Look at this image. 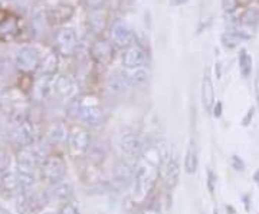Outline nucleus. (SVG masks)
Returning a JSON list of instances; mask_svg holds the SVG:
<instances>
[{
    "label": "nucleus",
    "instance_id": "1",
    "mask_svg": "<svg viewBox=\"0 0 259 214\" xmlns=\"http://www.w3.org/2000/svg\"><path fill=\"white\" fill-rule=\"evenodd\" d=\"M68 115L75 121H81L90 127H98L104 124V120H105L104 111L100 105H97L95 102H87L82 98L81 99L76 98L69 102Z\"/></svg>",
    "mask_w": 259,
    "mask_h": 214
},
{
    "label": "nucleus",
    "instance_id": "2",
    "mask_svg": "<svg viewBox=\"0 0 259 214\" xmlns=\"http://www.w3.org/2000/svg\"><path fill=\"white\" fill-rule=\"evenodd\" d=\"M8 137L15 145H19L22 148V147H28V145L35 144L36 130H35V125L28 120H19L10 125Z\"/></svg>",
    "mask_w": 259,
    "mask_h": 214
},
{
    "label": "nucleus",
    "instance_id": "3",
    "mask_svg": "<svg viewBox=\"0 0 259 214\" xmlns=\"http://www.w3.org/2000/svg\"><path fill=\"white\" fill-rule=\"evenodd\" d=\"M48 196L39 191L30 190L26 193H19L16 198V210L19 214H33L40 211L47 204Z\"/></svg>",
    "mask_w": 259,
    "mask_h": 214
},
{
    "label": "nucleus",
    "instance_id": "4",
    "mask_svg": "<svg viewBox=\"0 0 259 214\" xmlns=\"http://www.w3.org/2000/svg\"><path fill=\"white\" fill-rule=\"evenodd\" d=\"M47 158V152L36 144H32V145H28V147H22L18 152L19 168L29 170V171L42 166Z\"/></svg>",
    "mask_w": 259,
    "mask_h": 214
},
{
    "label": "nucleus",
    "instance_id": "5",
    "mask_svg": "<svg viewBox=\"0 0 259 214\" xmlns=\"http://www.w3.org/2000/svg\"><path fill=\"white\" fill-rule=\"evenodd\" d=\"M68 147L74 157H82L88 154V149L91 147V134L90 131L82 127H74L69 131L68 137Z\"/></svg>",
    "mask_w": 259,
    "mask_h": 214
},
{
    "label": "nucleus",
    "instance_id": "6",
    "mask_svg": "<svg viewBox=\"0 0 259 214\" xmlns=\"http://www.w3.org/2000/svg\"><path fill=\"white\" fill-rule=\"evenodd\" d=\"M40 171H42V177L49 184H56L59 181H64L66 174V163L62 157L52 155L44 161V164L40 166Z\"/></svg>",
    "mask_w": 259,
    "mask_h": 214
},
{
    "label": "nucleus",
    "instance_id": "7",
    "mask_svg": "<svg viewBox=\"0 0 259 214\" xmlns=\"http://www.w3.org/2000/svg\"><path fill=\"white\" fill-rule=\"evenodd\" d=\"M120 151L122 155L130 159L140 158L146 151V142L144 140L136 135V134H125L120 138Z\"/></svg>",
    "mask_w": 259,
    "mask_h": 214
},
{
    "label": "nucleus",
    "instance_id": "8",
    "mask_svg": "<svg viewBox=\"0 0 259 214\" xmlns=\"http://www.w3.org/2000/svg\"><path fill=\"white\" fill-rule=\"evenodd\" d=\"M55 45L61 55H74L75 50L78 49V45H79L76 32L72 28H62L61 30H58L55 36Z\"/></svg>",
    "mask_w": 259,
    "mask_h": 214
},
{
    "label": "nucleus",
    "instance_id": "9",
    "mask_svg": "<svg viewBox=\"0 0 259 214\" xmlns=\"http://www.w3.org/2000/svg\"><path fill=\"white\" fill-rule=\"evenodd\" d=\"M40 61L42 58L39 55L36 47L33 46H23L16 55V66L22 72H26V74H30V72H35L37 68L40 66Z\"/></svg>",
    "mask_w": 259,
    "mask_h": 214
},
{
    "label": "nucleus",
    "instance_id": "10",
    "mask_svg": "<svg viewBox=\"0 0 259 214\" xmlns=\"http://www.w3.org/2000/svg\"><path fill=\"white\" fill-rule=\"evenodd\" d=\"M110 36H111L114 45H117L118 47H125V49L133 46L134 40H136L133 29L130 28L125 22H121V20H117L112 23L111 29H110Z\"/></svg>",
    "mask_w": 259,
    "mask_h": 214
},
{
    "label": "nucleus",
    "instance_id": "11",
    "mask_svg": "<svg viewBox=\"0 0 259 214\" xmlns=\"http://www.w3.org/2000/svg\"><path fill=\"white\" fill-rule=\"evenodd\" d=\"M153 176H151V171L150 168L146 166H140L136 170V176H134V181H133V191H134V197L137 198H144L147 196L148 191L151 190L153 187Z\"/></svg>",
    "mask_w": 259,
    "mask_h": 214
},
{
    "label": "nucleus",
    "instance_id": "12",
    "mask_svg": "<svg viewBox=\"0 0 259 214\" xmlns=\"http://www.w3.org/2000/svg\"><path fill=\"white\" fill-rule=\"evenodd\" d=\"M179 176H180V166L176 157H167L161 164H160V178L164 183L167 188H173L179 183Z\"/></svg>",
    "mask_w": 259,
    "mask_h": 214
},
{
    "label": "nucleus",
    "instance_id": "13",
    "mask_svg": "<svg viewBox=\"0 0 259 214\" xmlns=\"http://www.w3.org/2000/svg\"><path fill=\"white\" fill-rule=\"evenodd\" d=\"M147 62V54L143 47L139 45H133L128 49H125L122 55V66L125 69H139L144 68Z\"/></svg>",
    "mask_w": 259,
    "mask_h": 214
},
{
    "label": "nucleus",
    "instance_id": "14",
    "mask_svg": "<svg viewBox=\"0 0 259 214\" xmlns=\"http://www.w3.org/2000/svg\"><path fill=\"white\" fill-rule=\"evenodd\" d=\"M91 56L97 64L101 65H108L114 58V49H112V43L100 39L97 42H94L91 46Z\"/></svg>",
    "mask_w": 259,
    "mask_h": 214
},
{
    "label": "nucleus",
    "instance_id": "15",
    "mask_svg": "<svg viewBox=\"0 0 259 214\" xmlns=\"http://www.w3.org/2000/svg\"><path fill=\"white\" fill-rule=\"evenodd\" d=\"M54 92L69 99L76 93V84L69 75H59L54 79Z\"/></svg>",
    "mask_w": 259,
    "mask_h": 214
},
{
    "label": "nucleus",
    "instance_id": "16",
    "mask_svg": "<svg viewBox=\"0 0 259 214\" xmlns=\"http://www.w3.org/2000/svg\"><path fill=\"white\" fill-rule=\"evenodd\" d=\"M19 33L18 19L8 12L0 10V39H12Z\"/></svg>",
    "mask_w": 259,
    "mask_h": 214
},
{
    "label": "nucleus",
    "instance_id": "17",
    "mask_svg": "<svg viewBox=\"0 0 259 214\" xmlns=\"http://www.w3.org/2000/svg\"><path fill=\"white\" fill-rule=\"evenodd\" d=\"M134 176H136V170L131 167L128 163H125V161H120V163L115 166L114 173H112L114 181H115L117 184H120L121 187L133 186Z\"/></svg>",
    "mask_w": 259,
    "mask_h": 214
},
{
    "label": "nucleus",
    "instance_id": "18",
    "mask_svg": "<svg viewBox=\"0 0 259 214\" xmlns=\"http://www.w3.org/2000/svg\"><path fill=\"white\" fill-rule=\"evenodd\" d=\"M49 201H56V203H68V200L72 196V187L66 181H59L48 190L47 193Z\"/></svg>",
    "mask_w": 259,
    "mask_h": 214
},
{
    "label": "nucleus",
    "instance_id": "19",
    "mask_svg": "<svg viewBox=\"0 0 259 214\" xmlns=\"http://www.w3.org/2000/svg\"><path fill=\"white\" fill-rule=\"evenodd\" d=\"M133 85L128 81L125 72H114L108 76L107 79V88L108 91L112 93H122L125 92L128 88H131Z\"/></svg>",
    "mask_w": 259,
    "mask_h": 214
},
{
    "label": "nucleus",
    "instance_id": "20",
    "mask_svg": "<svg viewBox=\"0 0 259 214\" xmlns=\"http://www.w3.org/2000/svg\"><path fill=\"white\" fill-rule=\"evenodd\" d=\"M214 88H213L212 78L209 72H206L202 81V105L204 111L210 112L214 106Z\"/></svg>",
    "mask_w": 259,
    "mask_h": 214
},
{
    "label": "nucleus",
    "instance_id": "21",
    "mask_svg": "<svg viewBox=\"0 0 259 214\" xmlns=\"http://www.w3.org/2000/svg\"><path fill=\"white\" fill-rule=\"evenodd\" d=\"M48 140L52 144H62L69 137V130L64 122H55L48 130Z\"/></svg>",
    "mask_w": 259,
    "mask_h": 214
},
{
    "label": "nucleus",
    "instance_id": "22",
    "mask_svg": "<svg viewBox=\"0 0 259 214\" xmlns=\"http://www.w3.org/2000/svg\"><path fill=\"white\" fill-rule=\"evenodd\" d=\"M0 188L6 193H18L19 194V183L16 171H5L0 174Z\"/></svg>",
    "mask_w": 259,
    "mask_h": 214
},
{
    "label": "nucleus",
    "instance_id": "23",
    "mask_svg": "<svg viewBox=\"0 0 259 214\" xmlns=\"http://www.w3.org/2000/svg\"><path fill=\"white\" fill-rule=\"evenodd\" d=\"M108 154V142L104 140H97L91 142V147L88 149L90 158L95 163H101L102 159L107 157Z\"/></svg>",
    "mask_w": 259,
    "mask_h": 214
},
{
    "label": "nucleus",
    "instance_id": "24",
    "mask_svg": "<svg viewBox=\"0 0 259 214\" xmlns=\"http://www.w3.org/2000/svg\"><path fill=\"white\" fill-rule=\"evenodd\" d=\"M199 167V157H197V149L194 145V141H190L189 147L186 149L185 157V170L187 174H194Z\"/></svg>",
    "mask_w": 259,
    "mask_h": 214
},
{
    "label": "nucleus",
    "instance_id": "25",
    "mask_svg": "<svg viewBox=\"0 0 259 214\" xmlns=\"http://www.w3.org/2000/svg\"><path fill=\"white\" fill-rule=\"evenodd\" d=\"M51 92H54V79H49L47 75H44L33 86V93L37 99H45Z\"/></svg>",
    "mask_w": 259,
    "mask_h": 214
},
{
    "label": "nucleus",
    "instance_id": "26",
    "mask_svg": "<svg viewBox=\"0 0 259 214\" xmlns=\"http://www.w3.org/2000/svg\"><path fill=\"white\" fill-rule=\"evenodd\" d=\"M16 176H18L19 193H26V191L33 190V187H35V177H33L32 171L19 168L18 171H16Z\"/></svg>",
    "mask_w": 259,
    "mask_h": 214
},
{
    "label": "nucleus",
    "instance_id": "27",
    "mask_svg": "<svg viewBox=\"0 0 259 214\" xmlns=\"http://www.w3.org/2000/svg\"><path fill=\"white\" fill-rule=\"evenodd\" d=\"M238 65H239V72H241L242 78L248 79L252 74V65H253V59L252 56L248 54L246 49H241L239 55H238Z\"/></svg>",
    "mask_w": 259,
    "mask_h": 214
},
{
    "label": "nucleus",
    "instance_id": "28",
    "mask_svg": "<svg viewBox=\"0 0 259 214\" xmlns=\"http://www.w3.org/2000/svg\"><path fill=\"white\" fill-rule=\"evenodd\" d=\"M241 23L248 25L250 28H258L259 25V8L258 6H249L242 12Z\"/></svg>",
    "mask_w": 259,
    "mask_h": 214
},
{
    "label": "nucleus",
    "instance_id": "29",
    "mask_svg": "<svg viewBox=\"0 0 259 214\" xmlns=\"http://www.w3.org/2000/svg\"><path fill=\"white\" fill-rule=\"evenodd\" d=\"M107 23V15L101 9H95L90 13V26L94 32H102Z\"/></svg>",
    "mask_w": 259,
    "mask_h": 214
},
{
    "label": "nucleus",
    "instance_id": "30",
    "mask_svg": "<svg viewBox=\"0 0 259 214\" xmlns=\"http://www.w3.org/2000/svg\"><path fill=\"white\" fill-rule=\"evenodd\" d=\"M221 42H222L223 47H226V49H236L241 43L245 42V39L239 33H236L233 30H228L221 36Z\"/></svg>",
    "mask_w": 259,
    "mask_h": 214
},
{
    "label": "nucleus",
    "instance_id": "31",
    "mask_svg": "<svg viewBox=\"0 0 259 214\" xmlns=\"http://www.w3.org/2000/svg\"><path fill=\"white\" fill-rule=\"evenodd\" d=\"M74 10L69 6H59V8H55L49 13V19L55 23H62V22H66L69 20V18L72 16Z\"/></svg>",
    "mask_w": 259,
    "mask_h": 214
},
{
    "label": "nucleus",
    "instance_id": "32",
    "mask_svg": "<svg viewBox=\"0 0 259 214\" xmlns=\"http://www.w3.org/2000/svg\"><path fill=\"white\" fill-rule=\"evenodd\" d=\"M56 65H58V58L55 54H48L42 61H40V71L44 72V75L51 76L56 71Z\"/></svg>",
    "mask_w": 259,
    "mask_h": 214
},
{
    "label": "nucleus",
    "instance_id": "33",
    "mask_svg": "<svg viewBox=\"0 0 259 214\" xmlns=\"http://www.w3.org/2000/svg\"><path fill=\"white\" fill-rule=\"evenodd\" d=\"M125 75H127V78H128V81L131 82V85H140L143 84L146 79H147V71H146V68H139V69H127V71H124Z\"/></svg>",
    "mask_w": 259,
    "mask_h": 214
},
{
    "label": "nucleus",
    "instance_id": "34",
    "mask_svg": "<svg viewBox=\"0 0 259 214\" xmlns=\"http://www.w3.org/2000/svg\"><path fill=\"white\" fill-rule=\"evenodd\" d=\"M231 166L232 168L235 170V171H238V173H243L245 170H246V164H245V161L238 155V154H233L231 157Z\"/></svg>",
    "mask_w": 259,
    "mask_h": 214
},
{
    "label": "nucleus",
    "instance_id": "35",
    "mask_svg": "<svg viewBox=\"0 0 259 214\" xmlns=\"http://www.w3.org/2000/svg\"><path fill=\"white\" fill-rule=\"evenodd\" d=\"M206 186L207 190L210 193V196H214V190H216V174L213 173L212 170H207V177H206Z\"/></svg>",
    "mask_w": 259,
    "mask_h": 214
},
{
    "label": "nucleus",
    "instance_id": "36",
    "mask_svg": "<svg viewBox=\"0 0 259 214\" xmlns=\"http://www.w3.org/2000/svg\"><path fill=\"white\" fill-rule=\"evenodd\" d=\"M10 166V157L8 155V152L5 149L0 148V174L8 171V168Z\"/></svg>",
    "mask_w": 259,
    "mask_h": 214
},
{
    "label": "nucleus",
    "instance_id": "37",
    "mask_svg": "<svg viewBox=\"0 0 259 214\" xmlns=\"http://www.w3.org/2000/svg\"><path fill=\"white\" fill-rule=\"evenodd\" d=\"M56 214H79L76 205L72 204V203H64V204L59 207L58 213Z\"/></svg>",
    "mask_w": 259,
    "mask_h": 214
},
{
    "label": "nucleus",
    "instance_id": "38",
    "mask_svg": "<svg viewBox=\"0 0 259 214\" xmlns=\"http://www.w3.org/2000/svg\"><path fill=\"white\" fill-rule=\"evenodd\" d=\"M225 2V10L228 13H235L239 8V0H223Z\"/></svg>",
    "mask_w": 259,
    "mask_h": 214
},
{
    "label": "nucleus",
    "instance_id": "39",
    "mask_svg": "<svg viewBox=\"0 0 259 214\" xmlns=\"http://www.w3.org/2000/svg\"><path fill=\"white\" fill-rule=\"evenodd\" d=\"M253 115H255V108L252 106V108H249V110L246 111L245 117L242 118V125H243V127H248L250 122H252V120H253Z\"/></svg>",
    "mask_w": 259,
    "mask_h": 214
},
{
    "label": "nucleus",
    "instance_id": "40",
    "mask_svg": "<svg viewBox=\"0 0 259 214\" xmlns=\"http://www.w3.org/2000/svg\"><path fill=\"white\" fill-rule=\"evenodd\" d=\"M141 214H161V210H160V207L158 205H147L146 208H143V211Z\"/></svg>",
    "mask_w": 259,
    "mask_h": 214
},
{
    "label": "nucleus",
    "instance_id": "41",
    "mask_svg": "<svg viewBox=\"0 0 259 214\" xmlns=\"http://www.w3.org/2000/svg\"><path fill=\"white\" fill-rule=\"evenodd\" d=\"M253 86H255V98H256V106L259 110V68L256 71V75H255V82H253Z\"/></svg>",
    "mask_w": 259,
    "mask_h": 214
},
{
    "label": "nucleus",
    "instance_id": "42",
    "mask_svg": "<svg viewBox=\"0 0 259 214\" xmlns=\"http://www.w3.org/2000/svg\"><path fill=\"white\" fill-rule=\"evenodd\" d=\"M222 102H216L214 103V106H213V117L214 118H221L222 117Z\"/></svg>",
    "mask_w": 259,
    "mask_h": 214
},
{
    "label": "nucleus",
    "instance_id": "43",
    "mask_svg": "<svg viewBox=\"0 0 259 214\" xmlns=\"http://www.w3.org/2000/svg\"><path fill=\"white\" fill-rule=\"evenodd\" d=\"M242 201H243V205H245V210L249 213L250 201H252V197H250V194H243V196H242Z\"/></svg>",
    "mask_w": 259,
    "mask_h": 214
},
{
    "label": "nucleus",
    "instance_id": "44",
    "mask_svg": "<svg viewBox=\"0 0 259 214\" xmlns=\"http://www.w3.org/2000/svg\"><path fill=\"white\" fill-rule=\"evenodd\" d=\"M252 178H253V183L256 184V186L259 187V168L253 173V176H252Z\"/></svg>",
    "mask_w": 259,
    "mask_h": 214
},
{
    "label": "nucleus",
    "instance_id": "45",
    "mask_svg": "<svg viewBox=\"0 0 259 214\" xmlns=\"http://www.w3.org/2000/svg\"><path fill=\"white\" fill-rule=\"evenodd\" d=\"M226 211H228V214H236V210L232 205H226Z\"/></svg>",
    "mask_w": 259,
    "mask_h": 214
},
{
    "label": "nucleus",
    "instance_id": "46",
    "mask_svg": "<svg viewBox=\"0 0 259 214\" xmlns=\"http://www.w3.org/2000/svg\"><path fill=\"white\" fill-rule=\"evenodd\" d=\"M0 214H10V211L6 208V207H3V205H0Z\"/></svg>",
    "mask_w": 259,
    "mask_h": 214
},
{
    "label": "nucleus",
    "instance_id": "47",
    "mask_svg": "<svg viewBox=\"0 0 259 214\" xmlns=\"http://www.w3.org/2000/svg\"><path fill=\"white\" fill-rule=\"evenodd\" d=\"M213 214H223V213L219 210V208H218V207H214V208H213Z\"/></svg>",
    "mask_w": 259,
    "mask_h": 214
},
{
    "label": "nucleus",
    "instance_id": "48",
    "mask_svg": "<svg viewBox=\"0 0 259 214\" xmlns=\"http://www.w3.org/2000/svg\"><path fill=\"white\" fill-rule=\"evenodd\" d=\"M44 214H54V213H44Z\"/></svg>",
    "mask_w": 259,
    "mask_h": 214
}]
</instances>
